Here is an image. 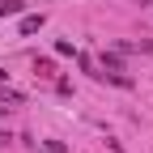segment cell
<instances>
[{"label":"cell","mask_w":153,"mask_h":153,"mask_svg":"<svg viewBox=\"0 0 153 153\" xmlns=\"http://www.w3.org/2000/svg\"><path fill=\"white\" fill-rule=\"evenodd\" d=\"M0 102H9V106H22L26 98H22V94H17V89H9L4 81H0Z\"/></svg>","instance_id":"obj_1"},{"label":"cell","mask_w":153,"mask_h":153,"mask_svg":"<svg viewBox=\"0 0 153 153\" xmlns=\"http://www.w3.org/2000/svg\"><path fill=\"white\" fill-rule=\"evenodd\" d=\"M22 13V0H0V17H17Z\"/></svg>","instance_id":"obj_2"},{"label":"cell","mask_w":153,"mask_h":153,"mask_svg":"<svg viewBox=\"0 0 153 153\" xmlns=\"http://www.w3.org/2000/svg\"><path fill=\"white\" fill-rule=\"evenodd\" d=\"M34 30H43V13L38 17H22V34H34Z\"/></svg>","instance_id":"obj_3"},{"label":"cell","mask_w":153,"mask_h":153,"mask_svg":"<svg viewBox=\"0 0 153 153\" xmlns=\"http://www.w3.org/2000/svg\"><path fill=\"white\" fill-rule=\"evenodd\" d=\"M34 72H38V76H55V64H51V60H34Z\"/></svg>","instance_id":"obj_4"},{"label":"cell","mask_w":153,"mask_h":153,"mask_svg":"<svg viewBox=\"0 0 153 153\" xmlns=\"http://www.w3.org/2000/svg\"><path fill=\"white\" fill-rule=\"evenodd\" d=\"M102 64H106L111 72H119V68H123V64H119V55H115V51H106V55H102Z\"/></svg>","instance_id":"obj_5"},{"label":"cell","mask_w":153,"mask_h":153,"mask_svg":"<svg viewBox=\"0 0 153 153\" xmlns=\"http://www.w3.org/2000/svg\"><path fill=\"white\" fill-rule=\"evenodd\" d=\"M55 55H76V47L68 43V38H60V43H55Z\"/></svg>","instance_id":"obj_6"},{"label":"cell","mask_w":153,"mask_h":153,"mask_svg":"<svg viewBox=\"0 0 153 153\" xmlns=\"http://www.w3.org/2000/svg\"><path fill=\"white\" fill-rule=\"evenodd\" d=\"M43 153H64V145L60 140H43Z\"/></svg>","instance_id":"obj_7"},{"label":"cell","mask_w":153,"mask_h":153,"mask_svg":"<svg viewBox=\"0 0 153 153\" xmlns=\"http://www.w3.org/2000/svg\"><path fill=\"white\" fill-rule=\"evenodd\" d=\"M4 115H9V106H4V102H0V119H4Z\"/></svg>","instance_id":"obj_8"},{"label":"cell","mask_w":153,"mask_h":153,"mask_svg":"<svg viewBox=\"0 0 153 153\" xmlns=\"http://www.w3.org/2000/svg\"><path fill=\"white\" fill-rule=\"evenodd\" d=\"M4 76H9V72H4V68H0V81H4Z\"/></svg>","instance_id":"obj_9"}]
</instances>
